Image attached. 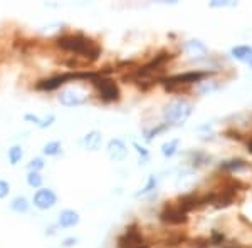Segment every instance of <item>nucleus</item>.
<instances>
[{"instance_id":"24","label":"nucleus","mask_w":252,"mask_h":248,"mask_svg":"<svg viewBox=\"0 0 252 248\" xmlns=\"http://www.w3.org/2000/svg\"><path fill=\"white\" fill-rule=\"evenodd\" d=\"M232 2H210V7H234Z\"/></svg>"},{"instance_id":"22","label":"nucleus","mask_w":252,"mask_h":248,"mask_svg":"<svg viewBox=\"0 0 252 248\" xmlns=\"http://www.w3.org/2000/svg\"><path fill=\"white\" fill-rule=\"evenodd\" d=\"M157 188V178L155 176H150L148 178V183H146V186L141 191H138L136 193V196H141V194H146V193H150V191H153Z\"/></svg>"},{"instance_id":"11","label":"nucleus","mask_w":252,"mask_h":248,"mask_svg":"<svg viewBox=\"0 0 252 248\" xmlns=\"http://www.w3.org/2000/svg\"><path fill=\"white\" fill-rule=\"evenodd\" d=\"M79 223V213L74 210H63L59 215V226L63 228H71V226Z\"/></svg>"},{"instance_id":"6","label":"nucleus","mask_w":252,"mask_h":248,"mask_svg":"<svg viewBox=\"0 0 252 248\" xmlns=\"http://www.w3.org/2000/svg\"><path fill=\"white\" fill-rule=\"evenodd\" d=\"M160 218L165 223H172V225H180V223L187 221V211L182 206H166L161 211Z\"/></svg>"},{"instance_id":"1","label":"nucleus","mask_w":252,"mask_h":248,"mask_svg":"<svg viewBox=\"0 0 252 248\" xmlns=\"http://www.w3.org/2000/svg\"><path fill=\"white\" fill-rule=\"evenodd\" d=\"M58 46L64 51H71V52H76V54H83V55H89L91 60H96L97 55H99V47L94 46L91 39L84 37L81 34H76V35H64V37H59L58 39Z\"/></svg>"},{"instance_id":"21","label":"nucleus","mask_w":252,"mask_h":248,"mask_svg":"<svg viewBox=\"0 0 252 248\" xmlns=\"http://www.w3.org/2000/svg\"><path fill=\"white\" fill-rule=\"evenodd\" d=\"M42 168H44V160H42V158H34L31 163H27V169H29V171H37L39 173Z\"/></svg>"},{"instance_id":"18","label":"nucleus","mask_w":252,"mask_h":248,"mask_svg":"<svg viewBox=\"0 0 252 248\" xmlns=\"http://www.w3.org/2000/svg\"><path fill=\"white\" fill-rule=\"evenodd\" d=\"M178 149V139H173V141H168V143H165L161 146V154H163L165 158H172L175 153H177Z\"/></svg>"},{"instance_id":"13","label":"nucleus","mask_w":252,"mask_h":248,"mask_svg":"<svg viewBox=\"0 0 252 248\" xmlns=\"http://www.w3.org/2000/svg\"><path fill=\"white\" fill-rule=\"evenodd\" d=\"M24 119H26L27 123H32L34 126H37V128H40V129H46V128H49V126H52V123L56 121V117L52 116V114H49L46 117H39V116H35V114H31V112H27V114L24 116Z\"/></svg>"},{"instance_id":"7","label":"nucleus","mask_w":252,"mask_h":248,"mask_svg":"<svg viewBox=\"0 0 252 248\" xmlns=\"http://www.w3.org/2000/svg\"><path fill=\"white\" fill-rule=\"evenodd\" d=\"M128 154V148L121 139H111L108 143V156L113 161H123Z\"/></svg>"},{"instance_id":"19","label":"nucleus","mask_w":252,"mask_h":248,"mask_svg":"<svg viewBox=\"0 0 252 248\" xmlns=\"http://www.w3.org/2000/svg\"><path fill=\"white\" fill-rule=\"evenodd\" d=\"M27 183H29V186H32V188H40V185H42V176H40V173L37 171H29L27 173Z\"/></svg>"},{"instance_id":"2","label":"nucleus","mask_w":252,"mask_h":248,"mask_svg":"<svg viewBox=\"0 0 252 248\" xmlns=\"http://www.w3.org/2000/svg\"><path fill=\"white\" fill-rule=\"evenodd\" d=\"M193 111V106L185 99H175L172 103H168L163 109V116L166 119V124L173 126H182L185 124V121L189 119L190 114Z\"/></svg>"},{"instance_id":"25","label":"nucleus","mask_w":252,"mask_h":248,"mask_svg":"<svg viewBox=\"0 0 252 248\" xmlns=\"http://www.w3.org/2000/svg\"><path fill=\"white\" fill-rule=\"evenodd\" d=\"M133 146H135V148H136V151H138V154H141V156H143V158H145V160H146V158H148V151H146V149H145V148H141V146H140V144H138V143H133Z\"/></svg>"},{"instance_id":"12","label":"nucleus","mask_w":252,"mask_h":248,"mask_svg":"<svg viewBox=\"0 0 252 248\" xmlns=\"http://www.w3.org/2000/svg\"><path fill=\"white\" fill-rule=\"evenodd\" d=\"M230 54L237 60H241L244 64H249L252 67V47L251 46H237L230 51Z\"/></svg>"},{"instance_id":"4","label":"nucleus","mask_w":252,"mask_h":248,"mask_svg":"<svg viewBox=\"0 0 252 248\" xmlns=\"http://www.w3.org/2000/svg\"><path fill=\"white\" fill-rule=\"evenodd\" d=\"M93 84L97 87L99 97L106 103H113V101L120 99V89L111 79H93Z\"/></svg>"},{"instance_id":"16","label":"nucleus","mask_w":252,"mask_h":248,"mask_svg":"<svg viewBox=\"0 0 252 248\" xmlns=\"http://www.w3.org/2000/svg\"><path fill=\"white\" fill-rule=\"evenodd\" d=\"M7 156H9V163H10V165L15 166V165H19L20 160L24 158V151H22V148H20L19 144H15V146H12V148L9 149Z\"/></svg>"},{"instance_id":"5","label":"nucleus","mask_w":252,"mask_h":248,"mask_svg":"<svg viewBox=\"0 0 252 248\" xmlns=\"http://www.w3.org/2000/svg\"><path fill=\"white\" fill-rule=\"evenodd\" d=\"M58 203V194L49 188L37 190L34 194V206H37L39 210H51L52 206Z\"/></svg>"},{"instance_id":"14","label":"nucleus","mask_w":252,"mask_h":248,"mask_svg":"<svg viewBox=\"0 0 252 248\" xmlns=\"http://www.w3.org/2000/svg\"><path fill=\"white\" fill-rule=\"evenodd\" d=\"M205 77V72H187V74H180V76H175L172 77V83H177V84H190V83H198V81Z\"/></svg>"},{"instance_id":"8","label":"nucleus","mask_w":252,"mask_h":248,"mask_svg":"<svg viewBox=\"0 0 252 248\" xmlns=\"http://www.w3.org/2000/svg\"><path fill=\"white\" fill-rule=\"evenodd\" d=\"M120 248H146L143 240L135 230H126V233L120 238Z\"/></svg>"},{"instance_id":"26","label":"nucleus","mask_w":252,"mask_h":248,"mask_svg":"<svg viewBox=\"0 0 252 248\" xmlns=\"http://www.w3.org/2000/svg\"><path fill=\"white\" fill-rule=\"evenodd\" d=\"M76 243H78V238H66L64 240V243H63V247L64 248H69V247H72V245H76Z\"/></svg>"},{"instance_id":"9","label":"nucleus","mask_w":252,"mask_h":248,"mask_svg":"<svg viewBox=\"0 0 252 248\" xmlns=\"http://www.w3.org/2000/svg\"><path fill=\"white\" fill-rule=\"evenodd\" d=\"M101 143H103V134L99 131H89L86 136L81 139V144L88 149V151H97L101 148Z\"/></svg>"},{"instance_id":"17","label":"nucleus","mask_w":252,"mask_h":248,"mask_svg":"<svg viewBox=\"0 0 252 248\" xmlns=\"http://www.w3.org/2000/svg\"><path fill=\"white\" fill-rule=\"evenodd\" d=\"M61 151H63V144H61V141H51V143H47L42 148V153L46 154V156H58Z\"/></svg>"},{"instance_id":"15","label":"nucleus","mask_w":252,"mask_h":248,"mask_svg":"<svg viewBox=\"0 0 252 248\" xmlns=\"http://www.w3.org/2000/svg\"><path fill=\"white\" fill-rule=\"evenodd\" d=\"M10 210H14L15 213H26L29 210V201L24 196H15L14 200L10 201Z\"/></svg>"},{"instance_id":"3","label":"nucleus","mask_w":252,"mask_h":248,"mask_svg":"<svg viewBox=\"0 0 252 248\" xmlns=\"http://www.w3.org/2000/svg\"><path fill=\"white\" fill-rule=\"evenodd\" d=\"M89 94L81 87H66L64 91H61L59 94V103L66 108H74V106H81L88 101Z\"/></svg>"},{"instance_id":"23","label":"nucleus","mask_w":252,"mask_h":248,"mask_svg":"<svg viewBox=\"0 0 252 248\" xmlns=\"http://www.w3.org/2000/svg\"><path fill=\"white\" fill-rule=\"evenodd\" d=\"M9 191H10V185H9V183L0 180V200H2V198H5L7 194H9Z\"/></svg>"},{"instance_id":"20","label":"nucleus","mask_w":252,"mask_h":248,"mask_svg":"<svg viewBox=\"0 0 252 248\" xmlns=\"http://www.w3.org/2000/svg\"><path fill=\"white\" fill-rule=\"evenodd\" d=\"M223 169H230V171H234V169H241V168H246V163L242 160H232V161H225L223 165L220 166Z\"/></svg>"},{"instance_id":"27","label":"nucleus","mask_w":252,"mask_h":248,"mask_svg":"<svg viewBox=\"0 0 252 248\" xmlns=\"http://www.w3.org/2000/svg\"><path fill=\"white\" fill-rule=\"evenodd\" d=\"M247 146H249V151L252 153V139L249 141V144H247Z\"/></svg>"},{"instance_id":"10","label":"nucleus","mask_w":252,"mask_h":248,"mask_svg":"<svg viewBox=\"0 0 252 248\" xmlns=\"http://www.w3.org/2000/svg\"><path fill=\"white\" fill-rule=\"evenodd\" d=\"M74 77V74H64V76H56V77H51V79H46V81H40L37 84V89H42V91H54L63 86L67 79Z\"/></svg>"}]
</instances>
